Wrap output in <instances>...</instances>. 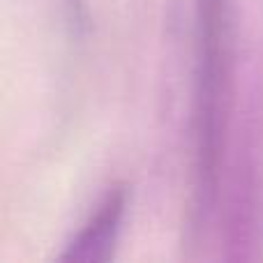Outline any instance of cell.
<instances>
[{
  "label": "cell",
  "instance_id": "6da1fadb",
  "mask_svg": "<svg viewBox=\"0 0 263 263\" xmlns=\"http://www.w3.org/2000/svg\"><path fill=\"white\" fill-rule=\"evenodd\" d=\"M233 88L231 0H196L194 203L199 219L213 213L227 148Z\"/></svg>",
  "mask_w": 263,
  "mask_h": 263
},
{
  "label": "cell",
  "instance_id": "7a4b0ae2",
  "mask_svg": "<svg viewBox=\"0 0 263 263\" xmlns=\"http://www.w3.org/2000/svg\"><path fill=\"white\" fill-rule=\"evenodd\" d=\"M129 205V190L118 185L102 199L97 210L88 217V222L79 229V233L67 242L60 254L63 261L77 263H104L114 256L118 245L123 222Z\"/></svg>",
  "mask_w": 263,
  "mask_h": 263
}]
</instances>
